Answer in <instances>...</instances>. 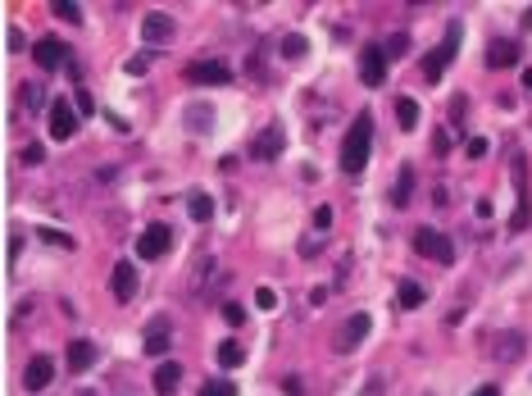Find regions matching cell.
Instances as JSON below:
<instances>
[{
	"label": "cell",
	"mask_w": 532,
	"mask_h": 396,
	"mask_svg": "<svg viewBox=\"0 0 532 396\" xmlns=\"http://www.w3.org/2000/svg\"><path fill=\"white\" fill-rule=\"evenodd\" d=\"M178 383H182V364L178 360H164L160 369H155V392H160V396H173V392H178Z\"/></svg>",
	"instance_id": "18"
},
{
	"label": "cell",
	"mask_w": 532,
	"mask_h": 396,
	"mask_svg": "<svg viewBox=\"0 0 532 396\" xmlns=\"http://www.w3.org/2000/svg\"><path fill=\"white\" fill-rule=\"evenodd\" d=\"M360 78H364V87H382L387 82V51L382 46H364L360 51Z\"/></svg>",
	"instance_id": "8"
},
{
	"label": "cell",
	"mask_w": 532,
	"mask_h": 396,
	"mask_svg": "<svg viewBox=\"0 0 532 396\" xmlns=\"http://www.w3.org/2000/svg\"><path fill=\"white\" fill-rule=\"evenodd\" d=\"M283 60H305V37H283Z\"/></svg>",
	"instance_id": "26"
},
{
	"label": "cell",
	"mask_w": 532,
	"mask_h": 396,
	"mask_svg": "<svg viewBox=\"0 0 532 396\" xmlns=\"http://www.w3.org/2000/svg\"><path fill=\"white\" fill-rule=\"evenodd\" d=\"M283 146H287V132H283V123H268V128L259 132L255 141H250V160L268 164V160H278V155H283Z\"/></svg>",
	"instance_id": "4"
},
{
	"label": "cell",
	"mask_w": 532,
	"mask_h": 396,
	"mask_svg": "<svg viewBox=\"0 0 532 396\" xmlns=\"http://www.w3.org/2000/svg\"><path fill=\"white\" fill-rule=\"evenodd\" d=\"M314 228H318V233H327V228H332V210H327V205L314 210Z\"/></svg>",
	"instance_id": "34"
},
{
	"label": "cell",
	"mask_w": 532,
	"mask_h": 396,
	"mask_svg": "<svg viewBox=\"0 0 532 396\" xmlns=\"http://www.w3.org/2000/svg\"><path fill=\"white\" fill-rule=\"evenodd\" d=\"M5 46H9V51H23V32H18V27H9V32H5Z\"/></svg>",
	"instance_id": "37"
},
{
	"label": "cell",
	"mask_w": 532,
	"mask_h": 396,
	"mask_svg": "<svg viewBox=\"0 0 532 396\" xmlns=\"http://www.w3.org/2000/svg\"><path fill=\"white\" fill-rule=\"evenodd\" d=\"M187 82H205V87H228L232 69L223 60H191L187 64Z\"/></svg>",
	"instance_id": "7"
},
{
	"label": "cell",
	"mask_w": 532,
	"mask_h": 396,
	"mask_svg": "<svg viewBox=\"0 0 532 396\" xmlns=\"http://www.w3.org/2000/svg\"><path fill=\"white\" fill-rule=\"evenodd\" d=\"M396 301H401L405 310H419V305L428 301V296H423V287L414 283V278H401V283H396Z\"/></svg>",
	"instance_id": "21"
},
{
	"label": "cell",
	"mask_w": 532,
	"mask_h": 396,
	"mask_svg": "<svg viewBox=\"0 0 532 396\" xmlns=\"http://www.w3.org/2000/svg\"><path fill=\"white\" fill-rule=\"evenodd\" d=\"M187 215L196 219V224H209V219H214V196H205V191H191V196H187Z\"/></svg>",
	"instance_id": "22"
},
{
	"label": "cell",
	"mask_w": 532,
	"mask_h": 396,
	"mask_svg": "<svg viewBox=\"0 0 532 396\" xmlns=\"http://www.w3.org/2000/svg\"><path fill=\"white\" fill-rule=\"evenodd\" d=\"M32 60L41 64V69H60V64H64V41H60V37H41V41H32Z\"/></svg>",
	"instance_id": "13"
},
{
	"label": "cell",
	"mask_w": 532,
	"mask_h": 396,
	"mask_svg": "<svg viewBox=\"0 0 532 396\" xmlns=\"http://www.w3.org/2000/svg\"><path fill=\"white\" fill-rule=\"evenodd\" d=\"M255 305H259V310H273V305H278L273 287H259V292H255Z\"/></svg>",
	"instance_id": "33"
},
{
	"label": "cell",
	"mask_w": 532,
	"mask_h": 396,
	"mask_svg": "<svg viewBox=\"0 0 532 396\" xmlns=\"http://www.w3.org/2000/svg\"><path fill=\"white\" fill-rule=\"evenodd\" d=\"M524 351H528V337L519 333V328L500 333V337H496V346H491V355H496L500 364H514V360H524Z\"/></svg>",
	"instance_id": "12"
},
{
	"label": "cell",
	"mask_w": 532,
	"mask_h": 396,
	"mask_svg": "<svg viewBox=\"0 0 532 396\" xmlns=\"http://www.w3.org/2000/svg\"><path fill=\"white\" fill-rule=\"evenodd\" d=\"M169 246H173V228H169V224L141 228V237H137V255H141V260H160Z\"/></svg>",
	"instance_id": "6"
},
{
	"label": "cell",
	"mask_w": 532,
	"mask_h": 396,
	"mask_svg": "<svg viewBox=\"0 0 532 396\" xmlns=\"http://www.w3.org/2000/svg\"><path fill=\"white\" fill-rule=\"evenodd\" d=\"M51 378H55V360H51V355H32L27 369H23V388L27 392H46V388H51Z\"/></svg>",
	"instance_id": "11"
},
{
	"label": "cell",
	"mask_w": 532,
	"mask_h": 396,
	"mask_svg": "<svg viewBox=\"0 0 532 396\" xmlns=\"http://www.w3.org/2000/svg\"><path fill=\"white\" fill-rule=\"evenodd\" d=\"M182 119H187V128H191V132H209V123H214V105H205V101H191Z\"/></svg>",
	"instance_id": "19"
},
{
	"label": "cell",
	"mask_w": 532,
	"mask_h": 396,
	"mask_svg": "<svg viewBox=\"0 0 532 396\" xmlns=\"http://www.w3.org/2000/svg\"><path fill=\"white\" fill-rule=\"evenodd\" d=\"M41 160H46V151L37 146V141H32V146H23V164H41Z\"/></svg>",
	"instance_id": "36"
},
{
	"label": "cell",
	"mask_w": 532,
	"mask_h": 396,
	"mask_svg": "<svg viewBox=\"0 0 532 396\" xmlns=\"http://www.w3.org/2000/svg\"><path fill=\"white\" fill-rule=\"evenodd\" d=\"M414 250H419L423 260H437V264H455V246H450V237L437 233V228H414Z\"/></svg>",
	"instance_id": "2"
},
{
	"label": "cell",
	"mask_w": 532,
	"mask_h": 396,
	"mask_svg": "<svg viewBox=\"0 0 532 396\" xmlns=\"http://www.w3.org/2000/svg\"><path fill=\"white\" fill-rule=\"evenodd\" d=\"M369 151H373V114H360V119L346 128V141H342V173H364L369 164Z\"/></svg>",
	"instance_id": "1"
},
{
	"label": "cell",
	"mask_w": 532,
	"mask_h": 396,
	"mask_svg": "<svg viewBox=\"0 0 532 396\" xmlns=\"http://www.w3.org/2000/svg\"><path fill=\"white\" fill-rule=\"evenodd\" d=\"M464 155H469V160H482V155H487V141H482V137H469V141H464Z\"/></svg>",
	"instance_id": "32"
},
{
	"label": "cell",
	"mask_w": 532,
	"mask_h": 396,
	"mask_svg": "<svg viewBox=\"0 0 532 396\" xmlns=\"http://www.w3.org/2000/svg\"><path fill=\"white\" fill-rule=\"evenodd\" d=\"M241 360H246V346H241V342H223V346H219V364H223V369H237Z\"/></svg>",
	"instance_id": "25"
},
{
	"label": "cell",
	"mask_w": 532,
	"mask_h": 396,
	"mask_svg": "<svg viewBox=\"0 0 532 396\" xmlns=\"http://www.w3.org/2000/svg\"><path fill=\"white\" fill-rule=\"evenodd\" d=\"M223 319H228L232 328H237V324H246V310H241L237 301H223Z\"/></svg>",
	"instance_id": "31"
},
{
	"label": "cell",
	"mask_w": 532,
	"mask_h": 396,
	"mask_svg": "<svg viewBox=\"0 0 532 396\" xmlns=\"http://www.w3.org/2000/svg\"><path fill=\"white\" fill-rule=\"evenodd\" d=\"M382 51H387V60H401V55H405V51H410V37H405V32H396V37H387V46H382Z\"/></svg>",
	"instance_id": "27"
},
{
	"label": "cell",
	"mask_w": 532,
	"mask_h": 396,
	"mask_svg": "<svg viewBox=\"0 0 532 396\" xmlns=\"http://www.w3.org/2000/svg\"><path fill=\"white\" fill-rule=\"evenodd\" d=\"M51 9H55V14H60V18H69V23H82V9H77L73 0H55Z\"/></svg>",
	"instance_id": "28"
},
{
	"label": "cell",
	"mask_w": 532,
	"mask_h": 396,
	"mask_svg": "<svg viewBox=\"0 0 532 396\" xmlns=\"http://www.w3.org/2000/svg\"><path fill=\"white\" fill-rule=\"evenodd\" d=\"M200 396H237V388H232L228 378H214V383H205V388H200Z\"/></svg>",
	"instance_id": "29"
},
{
	"label": "cell",
	"mask_w": 532,
	"mask_h": 396,
	"mask_svg": "<svg viewBox=\"0 0 532 396\" xmlns=\"http://www.w3.org/2000/svg\"><path fill=\"white\" fill-rule=\"evenodd\" d=\"M519 60H524L519 41H491L487 46V64H491V69H514Z\"/></svg>",
	"instance_id": "16"
},
{
	"label": "cell",
	"mask_w": 532,
	"mask_h": 396,
	"mask_svg": "<svg viewBox=\"0 0 532 396\" xmlns=\"http://www.w3.org/2000/svg\"><path fill=\"white\" fill-rule=\"evenodd\" d=\"M473 396H500V388H496V383H487V388H478Z\"/></svg>",
	"instance_id": "38"
},
{
	"label": "cell",
	"mask_w": 532,
	"mask_h": 396,
	"mask_svg": "<svg viewBox=\"0 0 532 396\" xmlns=\"http://www.w3.org/2000/svg\"><path fill=\"white\" fill-rule=\"evenodd\" d=\"M396 119H401V128H405V132L419 128V105H414L410 96H401V101H396Z\"/></svg>",
	"instance_id": "23"
},
{
	"label": "cell",
	"mask_w": 532,
	"mask_h": 396,
	"mask_svg": "<svg viewBox=\"0 0 532 396\" xmlns=\"http://www.w3.org/2000/svg\"><path fill=\"white\" fill-rule=\"evenodd\" d=\"M178 32V23H173V14H164V9H155V14H141V41H169V37Z\"/></svg>",
	"instance_id": "10"
},
{
	"label": "cell",
	"mask_w": 532,
	"mask_h": 396,
	"mask_svg": "<svg viewBox=\"0 0 532 396\" xmlns=\"http://www.w3.org/2000/svg\"><path fill=\"white\" fill-rule=\"evenodd\" d=\"M169 342H173V328H169V319H155V324L146 328V337H141V346H146V355H164L169 351Z\"/></svg>",
	"instance_id": "15"
},
{
	"label": "cell",
	"mask_w": 532,
	"mask_h": 396,
	"mask_svg": "<svg viewBox=\"0 0 532 396\" xmlns=\"http://www.w3.org/2000/svg\"><path fill=\"white\" fill-rule=\"evenodd\" d=\"M18 105H23V110H41V105H46V91L37 82H23V87H18Z\"/></svg>",
	"instance_id": "24"
},
{
	"label": "cell",
	"mask_w": 532,
	"mask_h": 396,
	"mask_svg": "<svg viewBox=\"0 0 532 396\" xmlns=\"http://www.w3.org/2000/svg\"><path fill=\"white\" fill-rule=\"evenodd\" d=\"M283 392L287 396H305V383L296 378V373H287V378H283Z\"/></svg>",
	"instance_id": "35"
},
{
	"label": "cell",
	"mask_w": 532,
	"mask_h": 396,
	"mask_svg": "<svg viewBox=\"0 0 532 396\" xmlns=\"http://www.w3.org/2000/svg\"><path fill=\"white\" fill-rule=\"evenodd\" d=\"M96 355H100V351H96V342H86V337H73V342H69V369H73V373L91 369Z\"/></svg>",
	"instance_id": "17"
},
{
	"label": "cell",
	"mask_w": 532,
	"mask_h": 396,
	"mask_svg": "<svg viewBox=\"0 0 532 396\" xmlns=\"http://www.w3.org/2000/svg\"><path fill=\"white\" fill-rule=\"evenodd\" d=\"M37 237L51 241V246H73V237H69V233H60V228H37Z\"/></svg>",
	"instance_id": "30"
},
{
	"label": "cell",
	"mask_w": 532,
	"mask_h": 396,
	"mask_svg": "<svg viewBox=\"0 0 532 396\" xmlns=\"http://www.w3.org/2000/svg\"><path fill=\"white\" fill-rule=\"evenodd\" d=\"M410 191H414V169H410V164H405V169H401V178L391 182V205H396V210H405V205H410V200H414Z\"/></svg>",
	"instance_id": "20"
},
{
	"label": "cell",
	"mask_w": 532,
	"mask_h": 396,
	"mask_svg": "<svg viewBox=\"0 0 532 396\" xmlns=\"http://www.w3.org/2000/svg\"><path fill=\"white\" fill-rule=\"evenodd\" d=\"M364 337H369V314H364V310H355L351 319H346V324L342 328H337V337H332V346H337V351H342V355H351L355 351V346H360L364 342Z\"/></svg>",
	"instance_id": "5"
},
{
	"label": "cell",
	"mask_w": 532,
	"mask_h": 396,
	"mask_svg": "<svg viewBox=\"0 0 532 396\" xmlns=\"http://www.w3.org/2000/svg\"><path fill=\"white\" fill-rule=\"evenodd\" d=\"M114 296H119V301H132V296H137V264H132V260H119V264H114Z\"/></svg>",
	"instance_id": "14"
},
{
	"label": "cell",
	"mask_w": 532,
	"mask_h": 396,
	"mask_svg": "<svg viewBox=\"0 0 532 396\" xmlns=\"http://www.w3.org/2000/svg\"><path fill=\"white\" fill-rule=\"evenodd\" d=\"M77 132V110L69 101H51V137L55 141H69Z\"/></svg>",
	"instance_id": "9"
},
{
	"label": "cell",
	"mask_w": 532,
	"mask_h": 396,
	"mask_svg": "<svg viewBox=\"0 0 532 396\" xmlns=\"http://www.w3.org/2000/svg\"><path fill=\"white\" fill-rule=\"evenodd\" d=\"M455 51H460V18H450V27H446V41H441L437 51L428 55V60H423V78H428V82H437L441 73H446V64L455 60Z\"/></svg>",
	"instance_id": "3"
}]
</instances>
